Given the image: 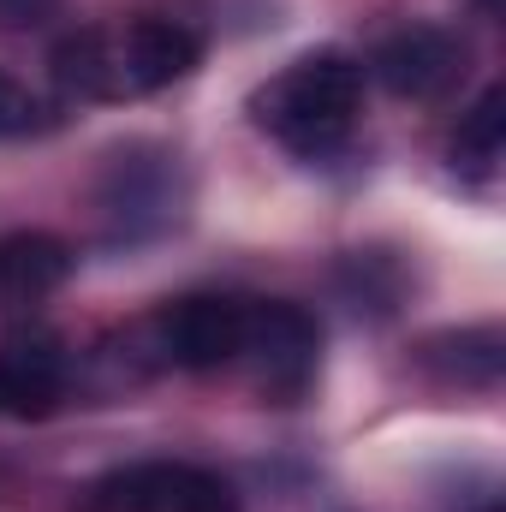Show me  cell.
I'll return each mask as SVG.
<instances>
[{"instance_id": "13", "label": "cell", "mask_w": 506, "mask_h": 512, "mask_svg": "<svg viewBox=\"0 0 506 512\" xmlns=\"http://www.w3.org/2000/svg\"><path fill=\"white\" fill-rule=\"evenodd\" d=\"M54 6H60V0H0V24H6V30H18V24H42Z\"/></svg>"}, {"instance_id": "4", "label": "cell", "mask_w": 506, "mask_h": 512, "mask_svg": "<svg viewBox=\"0 0 506 512\" xmlns=\"http://www.w3.org/2000/svg\"><path fill=\"white\" fill-rule=\"evenodd\" d=\"M245 310L251 304H239L227 292H191V298H173L155 310L149 340H155L161 364H173V370H191V376L227 370L245 352Z\"/></svg>"}, {"instance_id": "2", "label": "cell", "mask_w": 506, "mask_h": 512, "mask_svg": "<svg viewBox=\"0 0 506 512\" xmlns=\"http://www.w3.org/2000/svg\"><path fill=\"white\" fill-rule=\"evenodd\" d=\"M358 102H364V66L340 48H316V54H298L286 72H274L256 90L251 120L280 149H292L304 161H322L352 137Z\"/></svg>"}, {"instance_id": "5", "label": "cell", "mask_w": 506, "mask_h": 512, "mask_svg": "<svg viewBox=\"0 0 506 512\" xmlns=\"http://www.w3.org/2000/svg\"><path fill=\"white\" fill-rule=\"evenodd\" d=\"M370 72L405 102H435L441 90H453L465 78V36H453L441 24H405L387 42H376Z\"/></svg>"}, {"instance_id": "6", "label": "cell", "mask_w": 506, "mask_h": 512, "mask_svg": "<svg viewBox=\"0 0 506 512\" xmlns=\"http://www.w3.org/2000/svg\"><path fill=\"white\" fill-rule=\"evenodd\" d=\"M114 512H233V489L185 459H143L102 483Z\"/></svg>"}, {"instance_id": "15", "label": "cell", "mask_w": 506, "mask_h": 512, "mask_svg": "<svg viewBox=\"0 0 506 512\" xmlns=\"http://www.w3.org/2000/svg\"><path fill=\"white\" fill-rule=\"evenodd\" d=\"M483 512H501V507H483Z\"/></svg>"}, {"instance_id": "14", "label": "cell", "mask_w": 506, "mask_h": 512, "mask_svg": "<svg viewBox=\"0 0 506 512\" xmlns=\"http://www.w3.org/2000/svg\"><path fill=\"white\" fill-rule=\"evenodd\" d=\"M477 12H483V18H501V0H477Z\"/></svg>"}, {"instance_id": "7", "label": "cell", "mask_w": 506, "mask_h": 512, "mask_svg": "<svg viewBox=\"0 0 506 512\" xmlns=\"http://www.w3.org/2000/svg\"><path fill=\"white\" fill-rule=\"evenodd\" d=\"M102 209L114 215V227L126 239H143L155 227H167L179 215V191H173V155L155 143H131L108 161L102 179Z\"/></svg>"}, {"instance_id": "3", "label": "cell", "mask_w": 506, "mask_h": 512, "mask_svg": "<svg viewBox=\"0 0 506 512\" xmlns=\"http://www.w3.org/2000/svg\"><path fill=\"white\" fill-rule=\"evenodd\" d=\"M239 358H251L262 399L298 405L316 387V370H322V334H316L310 310L268 298V304L245 310V352Z\"/></svg>"}, {"instance_id": "8", "label": "cell", "mask_w": 506, "mask_h": 512, "mask_svg": "<svg viewBox=\"0 0 506 512\" xmlns=\"http://www.w3.org/2000/svg\"><path fill=\"white\" fill-rule=\"evenodd\" d=\"M66 346L54 334H18L0 346V417L6 423H36L66 399Z\"/></svg>"}, {"instance_id": "9", "label": "cell", "mask_w": 506, "mask_h": 512, "mask_svg": "<svg viewBox=\"0 0 506 512\" xmlns=\"http://www.w3.org/2000/svg\"><path fill=\"white\" fill-rule=\"evenodd\" d=\"M72 280V251L54 233H12L0 239V304H42Z\"/></svg>"}, {"instance_id": "1", "label": "cell", "mask_w": 506, "mask_h": 512, "mask_svg": "<svg viewBox=\"0 0 506 512\" xmlns=\"http://www.w3.org/2000/svg\"><path fill=\"white\" fill-rule=\"evenodd\" d=\"M203 42L179 18H131V24H96L72 30L54 48V84L78 102H131L179 84L197 72Z\"/></svg>"}, {"instance_id": "10", "label": "cell", "mask_w": 506, "mask_h": 512, "mask_svg": "<svg viewBox=\"0 0 506 512\" xmlns=\"http://www.w3.org/2000/svg\"><path fill=\"white\" fill-rule=\"evenodd\" d=\"M417 364L435 376L441 387H495L506 364V340L495 322L483 328H447V334H429Z\"/></svg>"}, {"instance_id": "12", "label": "cell", "mask_w": 506, "mask_h": 512, "mask_svg": "<svg viewBox=\"0 0 506 512\" xmlns=\"http://www.w3.org/2000/svg\"><path fill=\"white\" fill-rule=\"evenodd\" d=\"M36 126V102H30V90H18L6 72H0V137H18V131Z\"/></svg>"}, {"instance_id": "11", "label": "cell", "mask_w": 506, "mask_h": 512, "mask_svg": "<svg viewBox=\"0 0 506 512\" xmlns=\"http://www.w3.org/2000/svg\"><path fill=\"white\" fill-rule=\"evenodd\" d=\"M501 155H506V90H483L477 108L459 120L453 131V173H465L471 185H489L501 173Z\"/></svg>"}]
</instances>
